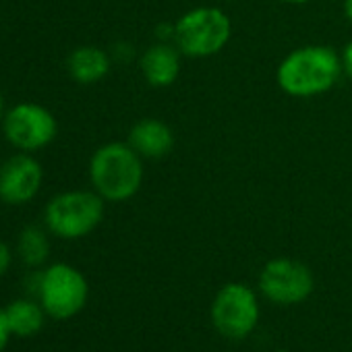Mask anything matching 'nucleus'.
I'll list each match as a JSON object with an SVG mask.
<instances>
[{
	"label": "nucleus",
	"mask_w": 352,
	"mask_h": 352,
	"mask_svg": "<svg viewBox=\"0 0 352 352\" xmlns=\"http://www.w3.org/2000/svg\"><path fill=\"white\" fill-rule=\"evenodd\" d=\"M342 73V58L329 46L292 50L278 67V85L294 98H313L331 89Z\"/></svg>",
	"instance_id": "nucleus-1"
},
{
	"label": "nucleus",
	"mask_w": 352,
	"mask_h": 352,
	"mask_svg": "<svg viewBox=\"0 0 352 352\" xmlns=\"http://www.w3.org/2000/svg\"><path fill=\"white\" fill-rule=\"evenodd\" d=\"M89 179L104 201H126L143 181L141 155L129 143H106L89 162Z\"/></svg>",
	"instance_id": "nucleus-2"
},
{
	"label": "nucleus",
	"mask_w": 352,
	"mask_h": 352,
	"mask_svg": "<svg viewBox=\"0 0 352 352\" xmlns=\"http://www.w3.org/2000/svg\"><path fill=\"white\" fill-rule=\"evenodd\" d=\"M104 218V197L94 191H67L46 206V226L52 234L75 241L94 232Z\"/></svg>",
	"instance_id": "nucleus-3"
},
{
	"label": "nucleus",
	"mask_w": 352,
	"mask_h": 352,
	"mask_svg": "<svg viewBox=\"0 0 352 352\" xmlns=\"http://www.w3.org/2000/svg\"><path fill=\"white\" fill-rule=\"evenodd\" d=\"M232 34L228 15L220 9L204 7L189 11L174 25V40L185 56L206 58L220 52Z\"/></svg>",
	"instance_id": "nucleus-4"
},
{
	"label": "nucleus",
	"mask_w": 352,
	"mask_h": 352,
	"mask_svg": "<svg viewBox=\"0 0 352 352\" xmlns=\"http://www.w3.org/2000/svg\"><path fill=\"white\" fill-rule=\"evenodd\" d=\"M38 294L46 315L52 319H71L85 307L89 286L77 267L69 263H54L42 274Z\"/></svg>",
	"instance_id": "nucleus-5"
},
{
	"label": "nucleus",
	"mask_w": 352,
	"mask_h": 352,
	"mask_svg": "<svg viewBox=\"0 0 352 352\" xmlns=\"http://www.w3.org/2000/svg\"><path fill=\"white\" fill-rule=\"evenodd\" d=\"M212 323L214 327L230 340L247 338L259 321V300L257 294L247 284H226L212 302Z\"/></svg>",
	"instance_id": "nucleus-6"
},
{
	"label": "nucleus",
	"mask_w": 352,
	"mask_h": 352,
	"mask_svg": "<svg viewBox=\"0 0 352 352\" xmlns=\"http://www.w3.org/2000/svg\"><path fill=\"white\" fill-rule=\"evenodd\" d=\"M315 286L313 274L307 265L294 259L278 257L263 265L259 274L261 294L276 305H296L311 296Z\"/></svg>",
	"instance_id": "nucleus-7"
},
{
	"label": "nucleus",
	"mask_w": 352,
	"mask_h": 352,
	"mask_svg": "<svg viewBox=\"0 0 352 352\" xmlns=\"http://www.w3.org/2000/svg\"><path fill=\"white\" fill-rule=\"evenodd\" d=\"M7 139L21 151H36L46 147L56 137V118L54 114L32 102L13 106L3 118Z\"/></svg>",
	"instance_id": "nucleus-8"
},
{
	"label": "nucleus",
	"mask_w": 352,
	"mask_h": 352,
	"mask_svg": "<svg viewBox=\"0 0 352 352\" xmlns=\"http://www.w3.org/2000/svg\"><path fill=\"white\" fill-rule=\"evenodd\" d=\"M44 170L28 151L17 153L0 166V201L7 206L30 204L42 187Z\"/></svg>",
	"instance_id": "nucleus-9"
},
{
	"label": "nucleus",
	"mask_w": 352,
	"mask_h": 352,
	"mask_svg": "<svg viewBox=\"0 0 352 352\" xmlns=\"http://www.w3.org/2000/svg\"><path fill=\"white\" fill-rule=\"evenodd\" d=\"M141 73L151 87H168L181 73V54L168 44H155L141 56Z\"/></svg>",
	"instance_id": "nucleus-10"
},
{
	"label": "nucleus",
	"mask_w": 352,
	"mask_h": 352,
	"mask_svg": "<svg viewBox=\"0 0 352 352\" xmlns=\"http://www.w3.org/2000/svg\"><path fill=\"white\" fill-rule=\"evenodd\" d=\"M129 145L141 157H162L172 149L174 135L166 122L157 118H143L131 129Z\"/></svg>",
	"instance_id": "nucleus-11"
},
{
	"label": "nucleus",
	"mask_w": 352,
	"mask_h": 352,
	"mask_svg": "<svg viewBox=\"0 0 352 352\" xmlns=\"http://www.w3.org/2000/svg\"><path fill=\"white\" fill-rule=\"evenodd\" d=\"M110 71V58L102 48L81 46L69 56V73L81 85H91L104 79Z\"/></svg>",
	"instance_id": "nucleus-12"
},
{
	"label": "nucleus",
	"mask_w": 352,
	"mask_h": 352,
	"mask_svg": "<svg viewBox=\"0 0 352 352\" xmlns=\"http://www.w3.org/2000/svg\"><path fill=\"white\" fill-rule=\"evenodd\" d=\"M7 321L11 327L13 336H21V338H30L36 336L42 327H44V307L30 300V298H19L13 300L7 309Z\"/></svg>",
	"instance_id": "nucleus-13"
},
{
	"label": "nucleus",
	"mask_w": 352,
	"mask_h": 352,
	"mask_svg": "<svg viewBox=\"0 0 352 352\" xmlns=\"http://www.w3.org/2000/svg\"><path fill=\"white\" fill-rule=\"evenodd\" d=\"M17 251H19L21 261L28 267H40L50 255V243H48L46 232L38 226L23 228L19 243H17Z\"/></svg>",
	"instance_id": "nucleus-14"
},
{
	"label": "nucleus",
	"mask_w": 352,
	"mask_h": 352,
	"mask_svg": "<svg viewBox=\"0 0 352 352\" xmlns=\"http://www.w3.org/2000/svg\"><path fill=\"white\" fill-rule=\"evenodd\" d=\"M11 327H9V321H7V313L5 309H0V352H3L9 344V338H11Z\"/></svg>",
	"instance_id": "nucleus-15"
},
{
	"label": "nucleus",
	"mask_w": 352,
	"mask_h": 352,
	"mask_svg": "<svg viewBox=\"0 0 352 352\" xmlns=\"http://www.w3.org/2000/svg\"><path fill=\"white\" fill-rule=\"evenodd\" d=\"M9 267H11V249L7 247V243L0 241V276H5Z\"/></svg>",
	"instance_id": "nucleus-16"
},
{
	"label": "nucleus",
	"mask_w": 352,
	"mask_h": 352,
	"mask_svg": "<svg viewBox=\"0 0 352 352\" xmlns=\"http://www.w3.org/2000/svg\"><path fill=\"white\" fill-rule=\"evenodd\" d=\"M340 58H342V71L352 79V42L346 44V48H344Z\"/></svg>",
	"instance_id": "nucleus-17"
},
{
	"label": "nucleus",
	"mask_w": 352,
	"mask_h": 352,
	"mask_svg": "<svg viewBox=\"0 0 352 352\" xmlns=\"http://www.w3.org/2000/svg\"><path fill=\"white\" fill-rule=\"evenodd\" d=\"M344 13H346V19L352 23V0H346L344 3Z\"/></svg>",
	"instance_id": "nucleus-18"
},
{
	"label": "nucleus",
	"mask_w": 352,
	"mask_h": 352,
	"mask_svg": "<svg viewBox=\"0 0 352 352\" xmlns=\"http://www.w3.org/2000/svg\"><path fill=\"white\" fill-rule=\"evenodd\" d=\"M5 118V100H3V94H0V120Z\"/></svg>",
	"instance_id": "nucleus-19"
},
{
	"label": "nucleus",
	"mask_w": 352,
	"mask_h": 352,
	"mask_svg": "<svg viewBox=\"0 0 352 352\" xmlns=\"http://www.w3.org/2000/svg\"><path fill=\"white\" fill-rule=\"evenodd\" d=\"M282 3H290V5H302V3H309V0H282Z\"/></svg>",
	"instance_id": "nucleus-20"
},
{
	"label": "nucleus",
	"mask_w": 352,
	"mask_h": 352,
	"mask_svg": "<svg viewBox=\"0 0 352 352\" xmlns=\"http://www.w3.org/2000/svg\"><path fill=\"white\" fill-rule=\"evenodd\" d=\"M276 352H288V350H276Z\"/></svg>",
	"instance_id": "nucleus-21"
}]
</instances>
